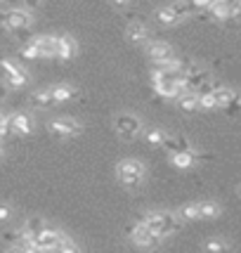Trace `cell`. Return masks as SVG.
<instances>
[{
	"label": "cell",
	"mask_w": 241,
	"mask_h": 253,
	"mask_svg": "<svg viewBox=\"0 0 241 253\" xmlns=\"http://www.w3.org/2000/svg\"><path fill=\"white\" fill-rule=\"evenodd\" d=\"M125 38H128L130 43H144V41L149 38L147 24H144L142 19H130L128 26H125Z\"/></svg>",
	"instance_id": "13"
},
{
	"label": "cell",
	"mask_w": 241,
	"mask_h": 253,
	"mask_svg": "<svg viewBox=\"0 0 241 253\" xmlns=\"http://www.w3.org/2000/svg\"><path fill=\"white\" fill-rule=\"evenodd\" d=\"M2 253H24V251L19 249V246H7V249H5Z\"/></svg>",
	"instance_id": "33"
},
{
	"label": "cell",
	"mask_w": 241,
	"mask_h": 253,
	"mask_svg": "<svg viewBox=\"0 0 241 253\" xmlns=\"http://www.w3.org/2000/svg\"><path fill=\"white\" fill-rule=\"evenodd\" d=\"M163 137H165V132L161 130V128H152V130L144 132V140H147L149 144H156V147L163 144Z\"/></svg>",
	"instance_id": "26"
},
{
	"label": "cell",
	"mask_w": 241,
	"mask_h": 253,
	"mask_svg": "<svg viewBox=\"0 0 241 253\" xmlns=\"http://www.w3.org/2000/svg\"><path fill=\"white\" fill-rule=\"evenodd\" d=\"M130 239H132V244H137V246H142V249H156V246L161 244V239H159L142 220L137 222V225H132Z\"/></svg>",
	"instance_id": "10"
},
{
	"label": "cell",
	"mask_w": 241,
	"mask_h": 253,
	"mask_svg": "<svg viewBox=\"0 0 241 253\" xmlns=\"http://www.w3.org/2000/svg\"><path fill=\"white\" fill-rule=\"evenodd\" d=\"M156 19H159V24H163V26H177V24H180V19H177L175 14L170 12V7H168V5L156 10Z\"/></svg>",
	"instance_id": "22"
},
{
	"label": "cell",
	"mask_w": 241,
	"mask_h": 253,
	"mask_svg": "<svg viewBox=\"0 0 241 253\" xmlns=\"http://www.w3.org/2000/svg\"><path fill=\"white\" fill-rule=\"evenodd\" d=\"M31 104L33 107H38V109H52L57 102L52 99V95H50V90H36L31 95Z\"/></svg>",
	"instance_id": "18"
},
{
	"label": "cell",
	"mask_w": 241,
	"mask_h": 253,
	"mask_svg": "<svg viewBox=\"0 0 241 253\" xmlns=\"http://www.w3.org/2000/svg\"><path fill=\"white\" fill-rule=\"evenodd\" d=\"M142 222L161 242L168 239V237H173V234L182 227V220L177 218L175 213H168V211H152V213H147L142 218Z\"/></svg>",
	"instance_id": "1"
},
{
	"label": "cell",
	"mask_w": 241,
	"mask_h": 253,
	"mask_svg": "<svg viewBox=\"0 0 241 253\" xmlns=\"http://www.w3.org/2000/svg\"><path fill=\"white\" fill-rule=\"evenodd\" d=\"M147 55L154 62V66H168V64H173V62H177L175 50L168 43H163V41H152V43L147 45Z\"/></svg>",
	"instance_id": "6"
},
{
	"label": "cell",
	"mask_w": 241,
	"mask_h": 253,
	"mask_svg": "<svg viewBox=\"0 0 241 253\" xmlns=\"http://www.w3.org/2000/svg\"><path fill=\"white\" fill-rule=\"evenodd\" d=\"M197 159H199V154L194 152V149H189V152H180V154L170 156V161H173V166H175V168H182V170H187V168H192Z\"/></svg>",
	"instance_id": "20"
},
{
	"label": "cell",
	"mask_w": 241,
	"mask_h": 253,
	"mask_svg": "<svg viewBox=\"0 0 241 253\" xmlns=\"http://www.w3.org/2000/svg\"><path fill=\"white\" fill-rule=\"evenodd\" d=\"M144 175H147V173H144V164L137 161V159H123V161L116 166V177H119V182L125 189L142 187Z\"/></svg>",
	"instance_id": "2"
},
{
	"label": "cell",
	"mask_w": 241,
	"mask_h": 253,
	"mask_svg": "<svg viewBox=\"0 0 241 253\" xmlns=\"http://www.w3.org/2000/svg\"><path fill=\"white\" fill-rule=\"evenodd\" d=\"M64 239H66L64 232H59V230H55V227H50V225H47V227L36 237V244L40 246V251L43 253H55L57 246L64 242Z\"/></svg>",
	"instance_id": "9"
},
{
	"label": "cell",
	"mask_w": 241,
	"mask_h": 253,
	"mask_svg": "<svg viewBox=\"0 0 241 253\" xmlns=\"http://www.w3.org/2000/svg\"><path fill=\"white\" fill-rule=\"evenodd\" d=\"M232 19L241 22V2H232Z\"/></svg>",
	"instance_id": "30"
},
{
	"label": "cell",
	"mask_w": 241,
	"mask_h": 253,
	"mask_svg": "<svg viewBox=\"0 0 241 253\" xmlns=\"http://www.w3.org/2000/svg\"><path fill=\"white\" fill-rule=\"evenodd\" d=\"M239 194H241V187H239Z\"/></svg>",
	"instance_id": "36"
},
{
	"label": "cell",
	"mask_w": 241,
	"mask_h": 253,
	"mask_svg": "<svg viewBox=\"0 0 241 253\" xmlns=\"http://www.w3.org/2000/svg\"><path fill=\"white\" fill-rule=\"evenodd\" d=\"M161 147H163L170 156L180 154V152H189V149H192V147H189V142H187V137H182V135H165Z\"/></svg>",
	"instance_id": "14"
},
{
	"label": "cell",
	"mask_w": 241,
	"mask_h": 253,
	"mask_svg": "<svg viewBox=\"0 0 241 253\" xmlns=\"http://www.w3.org/2000/svg\"><path fill=\"white\" fill-rule=\"evenodd\" d=\"M76 55V41L71 36H57V59H71Z\"/></svg>",
	"instance_id": "16"
},
{
	"label": "cell",
	"mask_w": 241,
	"mask_h": 253,
	"mask_svg": "<svg viewBox=\"0 0 241 253\" xmlns=\"http://www.w3.org/2000/svg\"><path fill=\"white\" fill-rule=\"evenodd\" d=\"M31 24H33V14L29 10H24L22 5H12L10 12H7V19H5V29L10 33H24V31H29L31 29Z\"/></svg>",
	"instance_id": "5"
},
{
	"label": "cell",
	"mask_w": 241,
	"mask_h": 253,
	"mask_svg": "<svg viewBox=\"0 0 241 253\" xmlns=\"http://www.w3.org/2000/svg\"><path fill=\"white\" fill-rule=\"evenodd\" d=\"M177 218L182 220H199V204H185L182 209H180V213H177Z\"/></svg>",
	"instance_id": "25"
},
{
	"label": "cell",
	"mask_w": 241,
	"mask_h": 253,
	"mask_svg": "<svg viewBox=\"0 0 241 253\" xmlns=\"http://www.w3.org/2000/svg\"><path fill=\"white\" fill-rule=\"evenodd\" d=\"M168 7H170V12L175 14L180 22H185L187 17H194V7H192V2H170Z\"/></svg>",
	"instance_id": "21"
},
{
	"label": "cell",
	"mask_w": 241,
	"mask_h": 253,
	"mask_svg": "<svg viewBox=\"0 0 241 253\" xmlns=\"http://www.w3.org/2000/svg\"><path fill=\"white\" fill-rule=\"evenodd\" d=\"M206 17H208V19H215V22H227V19H232V2H225V0L210 2Z\"/></svg>",
	"instance_id": "15"
},
{
	"label": "cell",
	"mask_w": 241,
	"mask_h": 253,
	"mask_svg": "<svg viewBox=\"0 0 241 253\" xmlns=\"http://www.w3.org/2000/svg\"><path fill=\"white\" fill-rule=\"evenodd\" d=\"M12 5H5V2H0V24H5V19H7V12H10Z\"/></svg>",
	"instance_id": "31"
},
{
	"label": "cell",
	"mask_w": 241,
	"mask_h": 253,
	"mask_svg": "<svg viewBox=\"0 0 241 253\" xmlns=\"http://www.w3.org/2000/svg\"><path fill=\"white\" fill-rule=\"evenodd\" d=\"M177 107H180L182 111H189V114H192V111L199 109V97L197 95H192V92H185L182 97L177 99Z\"/></svg>",
	"instance_id": "24"
},
{
	"label": "cell",
	"mask_w": 241,
	"mask_h": 253,
	"mask_svg": "<svg viewBox=\"0 0 241 253\" xmlns=\"http://www.w3.org/2000/svg\"><path fill=\"white\" fill-rule=\"evenodd\" d=\"M206 251L208 253H227V244L222 239H208L206 242Z\"/></svg>",
	"instance_id": "28"
},
{
	"label": "cell",
	"mask_w": 241,
	"mask_h": 253,
	"mask_svg": "<svg viewBox=\"0 0 241 253\" xmlns=\"http://www.w3.org/2000/svg\"><path fill=\"white\" fill-rule=\"evenodd\" d=\"M55 253H83V251H80V246H78V244L74 242V239H69V237H66L64 242L57 246V251H55Z\"/></svg>",
	"instance_id": "27"
},
{
	"label": "cell",
	"mask_w": 241,
	"mask_h": 253,
	"mask_svg": "<svg viewBox=\"0 0 241 253\" xmlns=\"http://www.w3.org/2000/svg\"><path fill=\"white\" fill-rule=\"evenodd\" d=\"M5 95H7V85L0 81V99H5Z\"/></svg>",
	"instance_id": "34"
},
{
	"label": "cell",
	"mask_w": 241,
	"mask_h": 253,
	"mask_svg": "<svg viewBox=\"0 0 241 253\" xmlns=\"http://www.w3.org/2000/svg\"><path fill=\"white\" fill-rule=\"evenodd\" d=\"M213 99H215V109H218V107H220V109H227L232 102L237 99V92L222 85V88H218L215 92H213Z\"/></svg>",
	"instance_id": "19"
},
{
	"label": "cell",
	"mask_w": 241,
	"mask_h": 253,
	"mask_svg": "<svg viewBox=\"0 0 241 253\" xmlns=\"http://www.w3.org/2000/svg\"><path fill=\"white\" fill-rule=\"evenodd\" d=\"M220 206L213 201H199V218H218Z\"/></svg>",
	"instance_id": "23"
},
{
	"label": "cell",
	"mask_w": 241,
	"mask_h": 253,
	"mask_svg": "<svg viewBox=\"0 0 241 253\" xmlns=\"http://www.w3.org/2000/svg\"><path fill=\"white\" fill-rule=\"evenodd\" d=\"M47 130L52 132L55 137H76L78 132H80V123L71 121V119H52V121L47 123Z\"/></svg>",
	"instance_id": "12"
},
{
	"label": "cell",
	"mask_w": 241,
	"mask_h": 253,
	"mask_svg": "<svg viewBox=\"0 0 241 253\" xmlns=\"http://www.w3.org/2000/svg\"><path fill=\"white\" fill-rule=\"evenodd\" d=\"M47 90H50V95H52V99H55L57 104L59 102H71V99L78 97V92L71 85H52V88H47Z\"/></svg>",
	"instance_id": "17"
},
{
	"label": "cell",
	"mask_w": 241,
	"mask_h": 253,
	"mask_svg": "<svg viewBox=\"0 0 241 253\" xmlns=\"http://www.w3.org/2000/svg\"><path fill=\"white\" fill-rule=\"evenodd\" d=\"M114 128H116L120 140H135V137L142 132V121H140L135 114L123 111V114H119V116L114 119Z\"/></svg>",
	"instance_id": "4"
},
{
	"label": "cell",
	"mask_w": 241,
	"mask_h": 253,
	"mask_svg": "<svg viewBox=\"0 0 241 253\" xmlns=\"http://www.w3.org/2000/svg\"><path fill=\"white\" fill-rule=\"evenodd\" d=\"M10 215H12L10 206H7V204H0V220H7Z\"/></svg>",
	"instance_id": "29"
},
{
	"label": "cell",
	"mask_w": 241,
	"mask_h": 253,
	"mask_svg": "<svg viewBox=\"0 0 241 253\" xmlns=\"http://www.w3.org/2000/svg\"><path fill=\"white\" fill-rule=\"evenodd\" d=\"M0 81L5 85H12V88H24L29 83V76L22 66L12 59H0Z\"/></svg>",
	"instance_id": "3"
},
{
	"label": "cell",
	"mask_w": 241,
	"mask_h": 253,
	"mask_svg": "<svg viewBox=\"0 0 241 253\" xmlns=\"http://www.w3.org/2000/svg\"><path fill=\"white\" fill-rule=\"evenodd\" d=\"M45 227H47V222H45V218H40V215H31V218H26L24 225L17 230V244H22L24 239H36ZM17 244H14V246H17Z\"/></svg>",
	"instance_id": "11"
},
{
	"label": "cell",
	"mask_w": 241,
	"mask_h": 253,
	"mask_svg": "<svg viewBox=\"0 0 241 253\" xmlns=\"http://www.w3.org/2000/svg\"><path fill=\"white\" fill-rule=\"evenodd\" d=\"M0 156H2V147H0Z\"/></svg>",
	"instance_id": "35"
},
{
	"label": "cell",
	"mask_w": 241,
	"mask_h": 253,
	"mask_svg": "<svg viewBox=\"0 0 241 253\" xmlns=\"http://www.w3.org/2000/svg\"><path fill=\"white\" fill-rule=\"evenodd\" d=\"M33 130V121L29 114H10L7 119H5V135L10 137V135H17V137H24V135H29Z\"/></svg>",
	"instance_id": "7"
},
{
	"label": "cell",
	"mask_w": 241,
	"mask_h": 253,
	"mask_svg": "<svg viewBox=\"0 0 241 253\" xmlns=\"http://www.w3.org/2000/svg\"><path fill=\"white\" fill-rule=\"evenodd\" d=\"M29 43L38 59H57V36H36Z\"/></svg>",
	"instance_id": "8"
},
{
	"label": "cell",
	"mask_w": 241,
	"mask_h": 253,
	"mask_svg": "<svg viewBox=\"0 0 241 253\" xmlns=\"http://www.w3.org/2000/svg\"><path fill=\"white\" fill-rule=\"evenodd\" d=\"M5 119H7V116L0 111V140H5V137H7V135H5Z\"/></svg>",
	"instance_id": "32"
}]
</instances>
